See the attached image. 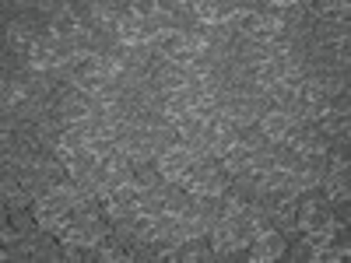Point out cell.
<instances>
[{
  "mask_svg": "<svg viewBox=\"0 0 351 263\" xmlns=\"http://www.w3.org/2000/svg\"><path fill=\"white\" fill-rule=\"evenodd\" d=\"M193 162H197L193 151L186 148V144H180V148H172V151H165L162 158H155V168H158V175H162L165 183H180L183 175L190 172Z\"/></svg>",
  "mask_w": 351,
  "mask_h": 263,
  "instance_id": "cell-4",
  "label": "cell"
},
{
  "mask_svg": "<svg viewBox=\"0 0 351 263\" xmlns=\"http://www.w3.org/2000/svg\"><path fill=\"white\" fill-rule=\"evenodd\" d=\"M260 208L267 211L271 225L278 231H285V236H299V228H295V218H299V193H291L288 186L285 190H274V193H263L260 197Z\"/></svg>",
  "mask_w": 351,
  "mask_h": 263,
  "instance_id": "cell-1",
  "label": "cell"
},
{
  "mask_svg": "<svg viewBox=\"0 0 351 263\" xmlns=\"http://www.w3.org/2000/svg\"><path fill=\"white\" fill-rule=\"evenodd\" d=\"M208 260H215V249H211L208 236L204 239H186L180 246V263H208Z\"/></svg>",
  "mask_w": 351,
  "mask_h": 263,
  "instance_id": "cell-7",
  "label": "cell"
},
{
  "mask_svg": "<svg viewBox=\"0 0 351 263\" xmlns=\"http://www.w3.org/2000/svg\"><path fill=\"white\" fill-rule=\"evenodd\" d=\"M316 193L324 197L330 208H341V203H348V172H327L324 179H319V186H316Z\"/></svg>",
  "mask_w": 351,
  "mask_h": 263,
  "instance_id": "cell-6",
  "label": "cell"
},
{
  "mask_svg": "<svg viewBox=\"0 0 351 263\" xmlns=\"http://www.w3.org/2000/svg\"><path fill=\"white\" fill-rule=\"evenodd\" d=\"M295 127H299V123L291 120L288 112H278V109H267V112H263L260 120H256V130L263 134V140H267L271 148H278V144H285V140H288V134L295 130Z\"/></svg>",
  "mask_w": 351,
  "mask_h": 263,
  "instance_id": "cell-5",
  "label": "cell"
},
{
  "mask_svg": "<svg viewBox=\"0 0 351 263\" xmlns=\"http://www.w3.org/2000/svg\"><path fill=\"white\" fill-rule=\"evenodd\" d=\"M295 228L299 231H337V218H334V208L319 197L316 190L302 193L299 197V218H295Z\"/></svg>",
  "mask_w": 351,
  "mask_h": 263,
  "instance_id": "cell-2",
  "label": "cell"
},
{
  "mask_svg": "<svg viewBox=\"0 0 351 263\" xmlns=\"http://www.w3.org/2000/svg\"><path fill=\"white\" fill-rule=\"evenodd\" d=\"M285 253H288V236H285V231H278V228H267L263 236L253 239V246L243 253V260H250V263H274Z\"/></svg>",
  "mask_w": 351,
  "mask_h": 263,
  "instance_id": "cell-3",
  "label": "cell"
}]
</instances>
